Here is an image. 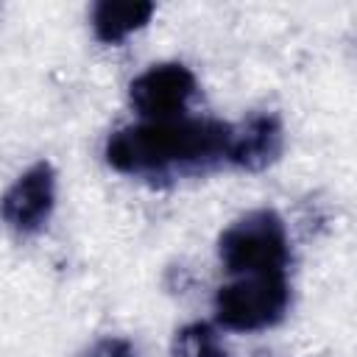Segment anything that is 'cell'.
<instances>
[{
  "mask_svg": "<svg viewBox=\"0 0 357 357\" xmlns=\"http://www.w3.org/2000/svg\"><path fill=\"white\" fill-rule=\"evenodd\" d=\"M231 123L209 117L142 120L106 139V162L126 176L165 184L215 170L226 162Z\"/></svg>",
  "mask_w": 357,
  "mask_h": 357,
  "instance_id": "cell-1",
  "label": "cell"
},
{
  "mask_svg": "<svg viewBox=\"0 0 357 357\" xmlns=\"http://www.w3.org/2000/svg\"><path fill=\"white\" fill-rule=\"evenodd\" d=\"M218 257L234 276L284 271V262L290 257L284 220L273 209L245 212L220 234Z\"/></svg>",
  "mask_w": 357,
  "mask_h": 357,
  "instance_id": "cell-2",
  "label": "cell"
},
{
  "mask_svg": "<svg viewBox=\"0 0 357 357\" xmlns=\"http://www.w3.org/2000/svg\"><path fill=\"white\" fill-rule=\"evenodd\" d=\"M290 304L284 271L248 273L215 293V318L234 332H257L279 324Z\"/></svg>",
  "mask_w": 357,
  "mask_h": 357,
  "instance_id": "cell-3",
  "label": "cell"
},
{
  "mask_svg": "<svg viewBox=\"0 0 357 357\" xmlns=\"http://www.w3.org/2000/svg\"><path fill=\"white\" fill-rule=\"evenodd\" d=\"M195 75L178 61H162L139 73L128 86V100L142 120H176L184 117L190 98L195 95Z\"/></svg>",
  "mask_w": 357,
  "mask_h": 357,
  "instance_id": "cell-4",
  "label": "cell"
},
{
  "mask_svg": "<svg viewBox=\"0 0 357 357\" xmlns=\"http://www.w3.org/2000/svg\"><path fill=\"white\" fill-rule=\"evenodd\" d=\"M56 206V170L50 162L31 165L3 198V220L11 231L28 237L45 229Z\"/></svg>",
  "mask_w": 357,
  "mask_h": 357,
  "instance_id": "cell-5",
  "label": "cell"
},
{
  "mask_svg": "<svg viewBox=\"0 0 357 357\" xmlns=\"http://www.w3.org/2000/svg\"><path fill=\"white\" fill-rule=\"evenodd\" d=\"M284 148V131L276 114L259 112L251 114L245 123L231 126L226 162L243 170H262L279 159Z\"/></svg>",
  "mask_w": 357,
  "mask_h": 357,
  "instance_id": "cell-6",
  "label": "cell"
},
{
  "mask_svg": "<svg viewBox=\"0 0 357 357\" xmlns=\"http://www.w3.org/2000/svg\"><path fill=\"white\" fill-rule=\"evenodd\" d=\"M153 11L156 6L148 0H100L92 6V31L103 45H117L139 31Z\"/></svg>",
  "mask_w": 357,
  "mask_h": 357,
  "instance_id": "cell-7",
  "label": "cell"
},
{
  "mask_svg": "<svg viewBox=\"0 0 357 357\" xmlns=\"http://www.w3.org/2000/svg\"><path fill=\"white\" fill-rule=\"evenodd\" d=\"M170 357H229V351H226L220 335L209 324L195 321L176 332Z\"/></svg>",
  "mask_w": 357,
  "mask_h": 357,
  "instance_id": "cell-8",
  "label": "cell"
},
{
  "mask_svg": "<svg viewBox=\"0 0 357 357\" xmlns=\"http://www.w3.org/2000/svg\"><path fill=\"white\" fill-rule=\"evenodd\" d=\"M84 357H137V349L126 337H100L84 351Z\"/></svg>",
  "mask_w": 357,
  "mask_h": 357,
  "instance_id": "cell-9",
  "label": "cell"
}]
</instances>
